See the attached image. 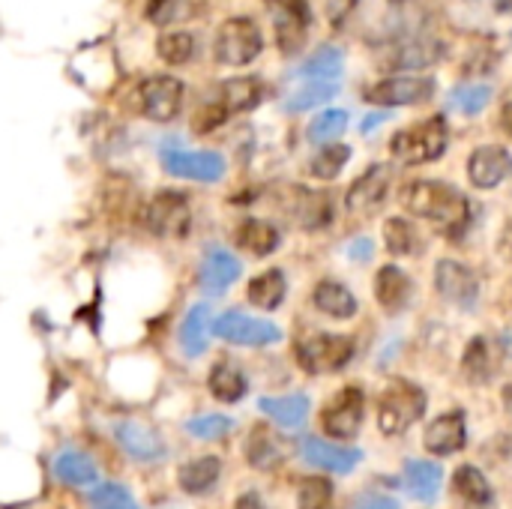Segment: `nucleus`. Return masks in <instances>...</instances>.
<instances>
[{"mask_svg": "<svg viewBox=\"0 0 512 509\" xmlns=\"http://www.w3.org/2000/svg\"><path fill=\"white\" fill-rule=\"evenodd\" d=\"M402 204L414 216L429 219L441 234H447L453 240L462 237L468 231V225H471V204L450 183H438V180L411 183L402 192Z\"/></svg>", "mask_w": 512, "mask_h": 509, "instance_id": "nucleus-1", "label": "nucleus"}, {"mask_svg": "<svg viewBox=\"0 0 512 509\" xmlns=\"http://www.w3.org/2000/svg\"><path fill=\"white\" fill-rule=\"evenodd\" d=\"M390 150L405 165H423V162L441 159L447 150V120L441 114H435L417 126L402 129L399 135H393Z\"/></svg>", "mask_w": 512, "mask_h": 509, "instance_id": "nucleus-2", "label": "nucleus"}, {"mask_svg": "<svg viewBox=\"0 0 512 509\" xmlns=\"http://www.w3.org/2000/svg\"><path fill=\"white\" fill-rule=\"evenodd\" d=\"M426 414V393L411 381H393L378 399V426L384 435L408 432Z\"/></svg>", "mask_w": 512, "mask_h": 509, "instance_id": "nucleus-3", "label": "nucleus"}, {"mask_svg": "<svg viewBox=\"0 0 512 509\" xmlns=\"http://www.w3.org/2000/svg\"><path fill=\"white\" fill-rule=\"evenodd\" d=\"M144 225L159 240H183L192 231V204L177 189H159L144 207Z\"/></svg>", "mask_w": 512, "mask_h": 509, "instance_id": "nucleus-4", "label": "nucleus"}, {"mask_svg": "<svg viewBox=\"0 0 512 509\" xmlns=\"http://www.w3.org/2000/svg\"><path fill=\"white\" fill-rule=\"evenodd\" d=\"M294 354H297V363L309 375H327V372H339V369H345L351 363L354 339L330 336V333H315V336L300 339Z\"/></svg>", "mask_w": 512, "mask_h": 509, "instance_id": "nucleus-5", "label": "nucleus"}, {"mask_svg": "<svg viewBox=\"0 0 512 509\" xmlns=\"http://www.w3.org/2000/svg\"><path fill=\"white\" fill-rule=\"evenodd\" d=\"M264 48V36L258 30V24L252 18H228L222 21L219 33H216V60L225 63V66H246L252 63Z\"/></svg>", "mask_w": 512, "mask_h": 509, "instance_id": "nucleus-6", "label": "nucleus"}, {"mask_svg": "<svg viewBox=\"0 0 512 509\" xmlns=\"http://www.w3.org/2000/svg\"><path fill=\"white\" fill-rule=\"evenodd\" d=\"M135 99H138V111L147 120L171 123L183 108V81L174 75H147L141 78Z\"/></svg>", "mask_w": 512, "mask_h": 509, "instance_id": "nucleus-7", "label": "nucleus"}, {"mask_svg": "<svg viewBox=\"0 0 512 509\" xmlns=\"http://www.w3.org/2000/svg\"><path fill=\"white\" fill-rule=\"evenodd\" d=\"M159 159L168 174L195 183H216L225 174V159L213 150H183L177 144H165Z\"/></svg>", "mask_w": 512, "mask_h": 509, "instance_id": "nucleus-8", "label": "nucleus"}, {"mask_svg": "<svg viewBox=\"0 0 512 509\" xmlns=\"http://www.w3.org/2000/svg\"><path fill=\"white\" fill-rule=\"evenodd\" d=\"M213 333L231 345H246V348H264L282 339V330L273 321H261V318H249L237 309L222 312L213 321Z\"/></svg>", "mask_w": 512, "mask_h": 509, "instance_id": "nucleus-9", "label": "nucleus"}, {"mask_svg": "<svg viewBox=\"0 0 512 509\" xmlns=\"http://www.w3.org/2000/svg\"><path fill=\"white\" fill-rule=\"evenodd\" d=\"M267 9H270L282 54H297L309 36V21H312L309 3L306 0H267Z\"/></svg>", "mask_w": 512, "mask_h": 509, "instance_id": "nucleus-10", "label": "nucleus"}, {"mask_svg": "<svg viewBox=\"0 0 512 509\" xmlns=\"http://www.w3.org/2000/svg\"><path fill=\"white\" fill-rule=\"evenodd\" d=\"M363 390L360 387H345L333 396V402L324 408L321 414V423H324V432L330 438H354L360 432V423H363Z\"/></svg>", "mask_w": 512, "mask_h": 509, "instance_id": "nucleus-11", "label": "nucleus"}, {"mask_svg": "<svg viewBox=\"0 0 512 509\" xmlns=\"http://www.w3.org/2000/svg\"><path fill=\"white\" fill-rule=\"evenodd\" d=\"M432 96H435V81L426 75L384 78L366 90V99L375 105H417V102H429Z\"/></svg>", "mask_w": 512, "mask_h": 509, "instance_id": "nucleus-12", "label": "nucleus"}, {"mask_svg": "<svg viewBox=\"0 0 512 509\" xmlns=\"http://www.w3.org/2000/svg\"><path fill=\"white\" fill-rule=\"evenodd\" d=\"M288 195H282V207L285 213L306 231L324 228L333 216V204L324 192L306 189V186H288Z\"/></svg>", "mask_w": 512, "mask_h": 509, "instance_id": "nucleus-13", "label": "nucleus"}, {"mask_svg": "<svg viewBox=\"0 0 512 509\" xmlns=\"http://www.w3.org/2000/svg\"><path fill=\"white\" fill-rule=\"evenodd\" d=\"M114 438H117V444L123 447L126 456H132L135 462H144V465L162 462L165 453H168L162 435H159L153 426L138 423V420H123V423H117Z\"/></svg>", "mask_w": 512, "mask_h": 509, "instance_id": "nucleus-14", "label": "nucleus"}, {"mask_svg": "<svg viewBox=\"0 0 512 509\" xmlns=\"http://www.w3.org/2000/svg\"><path fill=\"white\" fill-rule=\"evenodd\" d=\"M435 288L444 300L462 306V309H474L477 306V297H480V285H477V276L459 264V261H438L435 267Z\"/></svg>", "mask_w": 512, "mask_h": 509, "instance_id": "nucleus-15", "label": "nucleus"}, {"mask_svg": "<svg viewBox=\"0 0 512 509\" xmlns=\"http://www.w3.org/2000/svg\"><path fill=\"white\" fill-rule=\"evenodd\" d=\"M444 57V42L429 36H408L387 48L384 66L387 69H426Z\"/></svg>", "mask_w": 512, "mask_h": 509, "instance_id": "nucleus-16", "label": "nucleus"}, {"mask_svg": "<svg viewBox=\"0 0 512 509\" xmlns=\"http://www.w3.org/2000/svg\"><path fill=\"white\" fill-rule=\"evenodd\" d=\"M390 186H393V168L390 165H372L348 189V210H354V213H372V210H378L387 201Z\"/></svg>", "mask_w": 512, "mask_h": 509, "instance_id": "nucleus-17", "label": "nucleus"}, {"mask_svg": "<svg viewBox=\"0 0 512 509\" xmlns=\"http://www.w3.org/2000/svg\"><path fill=\"white\" fill-rule=\"evenodd\" d=\"M468 177H471L474 186L492 189V186H498L507 177H512V156L498 144L477 147L471 153V159H468Z\"/></svg>", "mask_w": 512, "mask_h": 509, "instance_id": "nucleus-18", "label": "nucleus"}, {"mask_svg": "<svg viewBox=\"0 0 512 509\" xmlns=\"http://www.w3.org/2000/svg\"><path fill=\"white\" fill-rule=\"evenodd\" d=\"M468 441V426H465V414L462 411H450V414H441L435 423H429L426 435H423V444L429 453L435 456H453L465 447Z\"/></svg>", "mask_w": 512, "mask_h": 509, "instance_id": "nucleus-19", "label": "nucleus"}, {"mask_svg": "<svg viewBox=\"0 0 512 509\" xmlns=\"http://www.w3.org/2000/svg\"><path fill=\"white\" fill-rule=\"evenodd\" d=\"M300 453H303V459L312 468L336 471V474H348V471H354L363 462V453L360 450H354V447H333V444L318 441V438H306L303 447H300Z\"/></svg>", "mask_w": 512, "mask_h": 509, "instance_id": "nucleus-20", "label": "nucleus"}, {"mask_svg": "<svg viewBox=\"0 0 512 509\" xmlns=\"http://www.w3.org/2000/svg\"><path fill=\"white\" fill-rule=\"evenodd\" d=\"M198 279H201V288L207 294H225L240 279V261L228 249L213 246L204 255V264H201V276Z\"/></svg>", "mask_w": 512, "mask_h": 509, "instance_id": "nucleus-21", "label": "nucleus"}, {"mask_svg": "<svg viewBox=\"0 0 512 509\" xmlns=\"http://www.w3.org/2000/svg\"><path fill=\"white\" fill-rule=\"evenodd\" d=\"M264 99V84L255 78V75H246V78H228L225 84H219L216 90V102L225 108V114H243V111H252L258 102Z\"/></svg>", "mask_w": 512, "mask_h": 509, "instance_id": "nucleus-22", "label": "nucleus"}, {"mask_svg": "<svg viewBox=\"0 0 512 509\" xmlns=\"http://www.w3.org/2000/svg\"><path fill=\"white\" fill-rule=\"evenodd\" d=\"M411 294H414V285H411V279H408L399 267L387 264V267L378 270L375 297H378V303H381L390 315L402 312V309L411 303Z\"/></svg>", "mask_w": 512, "mask_h": 509, "instance_id": "nucleus-23", "label": "nucleus"}, {"mask_svg": "<svg viewBox=\"0 0 512 509\" xmlns=\"http://www.w3.org/2000/svg\"><path fill=\"white\" fill-rule=\"evenodd\" d=\"M285 456H288V441H282L267 426H255L252 435L246 438V459H249V465H255L261 471L276 468L279 462H285Z\"/></svg>", "mask_w": 512, "mask_h": 509, "instance_id": "nucleus-24", "label": "nucleus"}, {"mask_svg": "<svg viewBox=\"0 0 512 509\" xmlns=\"http://www.w3.org/2000/svg\"><path fill=\"white\" fill-rule=\"evenodd\" d=\"M213 333V321H210V306L198 303L186 312L183 324H180V348L186 357H201L207 351V339Z\"/></svg>", "mask_w": 512, "mask_h": 509, "instance_id": "nucleus-25", "label": "nucleus"}, {"mask_svg": "<svg viewBox=\"0 0 512 509\" xmlns=\"http://www.w3.org/2000/svg\"><path fill=\"white\" fill-rule=\"evenodd\" d=\"M234 243L246 249L249 255L264 258L279 249V231L264 219H243L234 231Z\"/></svg>", "mask_w": 512, "mask_h": 509, "instance_id": "nucleus-26", "label": "nucleus"}, {"mask_svg": "<svg viewBox=\"0 0 512 509\" xmlns=\"http://www.w3.org/2000/svg\"><path fill=\"white\" fill-rule=\"evenodd\" d=\"M54 477L60 483H66V486L81 489V486H93L96 477H99V471H96V462L87 453H81V450H63L54 459Z\"/></svg>", "mask_w": 512, "mask_h": 509, "instance_id": "nucleus-27", "label": "nucleus"}, {"mask_svg": "<svg viewBox=\"0 0 512 509\" xmlns=\"http://www.w3.org/2000/svg\"><path fill=\"white\" fill-rule=\"evenodd\" d=\"M219 474H222V462L216 456H201V459H192L180 468L177 483L186 495H204L216 486Z\"/></svg>", "mask_w": 512, "mask_h": 509, "instance_id": "nucleus-28", "label": "nucleus"}, {"mask_svg": "<svg viewBox=\"0 0 512 509\" xmlns=\"http://www.w3.org/2000/svg\"><path fill=\"white\" fill-rule=\"evenodd\" d=\"M207 387H210V393H213L219 402H228V405L240 402V399L246 396V390H249L243 372H240L234 363H228V360H222V363H216V366L210 369Z\"/></svg>", "mask_w": 512, "mask_h": 509, "instance_id": "nucleus-29", "label": "nucleus"}, {"mask_svg": "<svg viewBox=\"0 0 512 509\" xmlns=\"http://www.w3.org/2000/svg\"><path fill=\"white\" fill-rule=\"evenodd\" d=\"M258 408L273 420V423H279V426H285V429H294V426H303L306 423V417H309V399L306 396H267V399H261L258 402Z\"/></svg>", "mask_w": 512, "mask_h": 509, "instance_id": "nucleus-30", "label": "nucleus"}, {"mask_svg": "<svg viewBox=\"0 0 512 509\" xmlns=\"http://www.w3.org/2000/svg\"><path fill=\"white\" fill-rule=\"evenodd\" d=\"M402 486L408 489V495H414L417 501H432L441 492V468L435 462H408L405 465V480Z\"/></svg>", "mask_w": 512, "mask_h": 509, "instance_id": "nucleus-31", "label": "nucleus"}, {"mask_svg": "<svg viewBox=\"0 0 512 509\" xmlns=\"http://www.w3.org/2000/svg\"><path fill=\"white\" fill-rule=\"evenodd\" d=\"M453 489L459 495V501H465L468 507L483 509L492 504V486L483 477V471H477L474 465H462L453 477Z\"/></svg>", "mask_w": 512, "mask_h": 509, "instance_id": "nucleus-32", "label": "nucleus"}, {"mask_svg": "<svg viewBox=\"0 0 512 509\" xmlns=\"http://www.w3.org/2000/svg\"><path fill=\"white\" fill-rule=\"evenodd\" d=\"M285 291H288L285 273H282V270H267V273H261V276H255V279L249 282L246 297H249L252 306L270 312V309H276V306L285 300Z\"/></svg>", "mask_w": 512, "mask_h": 509, "instance_id": "nucleus-33", "label": "nucleus"}, {"mask_svg": "<svg viewBox=\"0 0 512 509\" xmlns=\"http://www.w3.org/2000/svg\"><path fill=\"white\" fill-rule=\"evenodd\" d=\"M312 300H315V306H318L324 315H330V318H351V315L357 312L354 294H351L345 285H339V282H318Z\"/></svg>", "mask_w": 512, "mask_h": 509, "instance_id": "nucleus-34", "label": "nucleus"}, {"mask_svg": "<svg viewBox=\"0 0 512 509\" xmlns=\"http://www.w3.org/2000/svg\"><path fill=\"white\" fill-rule=\"evenodd\" d=\"M462 369H465V375H468L474 384H486V381H492V375H495L498 363H495V354H492V345H489V339H486V336H477V339L468 345L465 360H462Z\"/></svg>", "mask_w": 512, "mask_h": 509, "instance_id": "nucleus-35", "label": "nucleus"}, {"mask_svg": "<svg viewBox=\"0 0 512 509\" xmlns=\"http://www.w3.org/2000/svg\"><path fill=\"white\" fill-rule=\"evenodd\" d=\"M156 54L168 66H183L195 57V36L186 30H168L156 39Z\"/></svg>", "mask_w": 512, "mask_h": 509, "instance_id": "nucleus-36", "label": "nucleus"}, {"mask_svg": "<svg viewBox=\"0 0 512 509\" xmlns=\"http://www.w3.org/2000/svg\"><path fill=\"white\" fill-rule=\"evenodd\" d=\"M342 66H345L342 51L333 48V45H324L321 51H315V54L303 63L300 75H303V78H318V81H336V78L342 75Z\"/></svg>", "mask_w": 512, "mask_h": 509, "instance_id": "nucleus-37", "label": "nucleus"}, {"mask_svg": "<svg viewBox=\"0 0 512 509\" xmlns=\"http://www.w3.org/2000/svg\"><path fill=\"white\" fill-rule=\"evenodd\" d=\"M306 81H309V84H303L297 93L288 96V102H285L288 111H309V108H315V105L333 99L336 90H339L336 81H318V78H306Z\"/></svg>", "mask_w": 512, "mask_h": 509, "instance_id": "nucleus-38", "label": "nucleus"}, {"mask_svg": "<svg viewBox=\"0 0 512 509\" xmlns=\"http://www.w3.org/2000/svg\"><path fill=\"white\" fill-rule=\"evenodd\" d=\"M192 12H195L192 0H147V6H144L147 21H153L156 27L180 24V21H186Z\"/></svg>", "mask_w": 512, "mask_h": 509, "instance_id": "nucleus-39", "label": "nucleus"}, {"mask_svg": "<svg viewBox=\"0 0 512 509\" xmlns=\"http://www.w3.org/2000/svg\"><path fill=\"white\" fill-rule=\"evenodd\" d=\"M348 159H351V147H348V144L321 147V150L315 153V159L309 162V171H312L315 177H321V180H333V177L345 168Z\"/></svg>", "mask_w": 512, "mask_h": 509, "instance_id": "nucleus-40", "label": "nucleus"}, {"mask_svg": "<svg viewBox=\"0 0 512 509\" xmlns=\"http://www.w3.org/2000/svg\"><path fill=\"white\" fill-rule=\"evenodd\" d=\"M90 509H138V501L132 498V492L120 483H99L90 498Z\"/></svg>", "mask_w": 512, "mask_h": 509, "instance_id": "nucleus-41", "label": "nucleus"}, {"mask_svg": "<svg viewBox=\"0 0 512 509\" xmlns=\"http://www.w3.org/2000/svg\"><path fill=\"white\" fill-rule=\"evenodd\" d=\"M384 237H387V249L393 255H414L420 249V237L408 219H390L384 225Z\"/></svg>", "mask_w": 512, "mask_h": 509, "instance_id": "nucleus-42", "label": "nucleus"}, {"mask_svg": "<svg viewBox=\"0 0 512 509\" xmlns=\"http://www.w3.org/2000/svg\"><path fill=\"white\" fill-rule=\"evenodd\" d=\"M489 99H492V87H486V84H462L450 93V105L468 117L480 114L489 105Z\"/></svg>", "mask_w": 512, "mask_h": 509, "instance_id": "nucleus-43", "label": "nucleus"}, {"mask_svg": "<svg viewBox=\"0 0 512 509\" xmlns=\"http://www.w3.org/2000/svg\"><path fill=\"white\" fill-rule=\"evenodd\" d=\"M345 126H348V114L345 111H324V114H318L312 123H309V129H306V138L312 141V144H324V141H333V138H339L342 132H345Z\"/></svg>", "mask_w": 512, "mask_h": 509, "instance_id": "nucleus-44", "label": "nucleus"}, {"mask_svg": "<svg viewBox=\"0 0 512 509\" xmlns=\"http://www.w3.org/2000/svg\"><path fill=\"white\" fill-rule=\"evenodd\" d=\"M231 426L234 423L228 417H222V414H201V417H192L186 423V432L192 438H201V441H219V438H225L231 432Z\"/></svg>", "mask_w": 512, "mask_h": 509, "instance_id": "nucleus-45", "label": "nucleus"}, {"mask_svg": "<svg viewBox=\"0 0 512 509\" xmlns=\"http://www.w3.org/2000/svg\"><path fill=\"white\" fill-rule=\"evenodd\" d=\"M300 509H333V486L321 477H306L300 483Z\"/></svg>", "mask_w": 512, "mask_h": 509, "instance_id": "nucleus-46", "label": "nucleus"}, {"mask_svg": "<svg viewBox=\"0 0 512 509\" xmlns=\"http://www.w3.org/2000/svg\"><path fill=\"white\" fill-rule=\"evenodd\" d=\"M354 6H357V0H327V18H330V24L333 27H342L345 18L354 12Z\"/></svg>", "mask_w": 512, "mask_h": 509, "instance_id": "nucleus-47", "label": "nucleus"}, {"mask_svg": "<svg viewBox=\"0 0 512 509\" xmlns=\"http://www.w3.org/2000/svg\"><path fill=\"white\" fill-rule=\"evenodd\" d=\"M354 509H402L393 498H387V495H363Z\"/></svg>", "mask_w": 512, "mask_h": 509, "instance_id": "nucleus-48", "label": "nucleus"}, {"mask_svg": "<svg viewBox=\"0 0 512 509\" xmlns=\"http://www.w3.org/2000/svg\"><path fill=\"white\" fill-rule=\"evenodd\" d=\"M348 255H351L354 261H366V258H372V240H366V237L354 240V243H351V249H348Z\"/></svg>", "mask_w": 512, "mask_h": 509, "instance_id": "nucleus-49", "label": "nucleus"}, {"mask_svg": "<svg viewBox=\"0 0 512 509\" xmlns=\"http://www.w3.org/2000/svg\"><path fill=\"white\" fill-rule=\"evenodd\" d=\"M384 120H387L384 114H375V117H366V120H363V135H369L372 129H378V126H381Z\"/></svg>", "mask_w": 512, "mask_h": 509, "instance_id": "nucleus-50", "label": "nucleus"}, {"mask_svg": "<svg viewBox=\"0 0 512 509\" xmlns=\"http://www.w3.org/2000/svg\"><path fill=\"white\" fill-rule=\"evenodd\" d=\"M501 123H504V129L512 135V102L504 105V111H501Z\"/></svg>", "mask_w": 512, "mask_h": 509, "instance_id": "nucleus-51", "label": "nucleus"}, {"mask_svg": "<svg viewBox=\"0 0 512 509\" xmlns=\"http://www.w3.org/2000/svg\"><path fill=\"white\" fill-rule=\"evenodd\" d=\"M237 509H261V504H258V498H255V495H246V498H240Z\"/></svg>", "mask_w": 512, "mask_h": 509, "instance_id": "nucleus-52", "label": "nucleus"}, {"mask_svg": "<svg viewBox=\"0 0 512 509\" xmlns=\"http://www.w3.org/2000/svg\"><path fill=\"white\" fill-rule=\"evenodd\" d=\"M501 345H504V351L512 357V327L510 330H504V336H501Z\"/></svg>", "mask_w": 512, "mask_h": 509, "instance_id": "nucleus-53", "label": "nucleus"}, {"mask_svg": "<svg viewBox=\"0 0 512 509\" xmlns=\"http://www.w3.org/2000/svg\"><path fill=\"white\" fill-rule=\"evenodd\" d=\"M504 408H507V414L512 417V384L504 387Z\"/></svg>", "mask_w": 512, "mask_h": 509, "instance_id": "nucleus-54", "label": "nucleus"}, {"mask_svg": "<svg viewBox=\"0 0 512 509\" xmlns=\"http://www.w3.org/2000/svg\"><path fill=\"white\" fill-rule=\"evenodd\" d=\"M390 3H405V0H390Z\"/></svg>", "mask_w": 512, "mask_h": 509, "instance_id": "nucleus-55", "label": "nucleus"}]
</instances>
